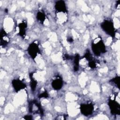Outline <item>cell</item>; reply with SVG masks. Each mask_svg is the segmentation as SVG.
I'll list each match as a JSON object with an SVG mask.
<instances>
[{
    "instance_id": "9c48e42d",
    "label": "cell",
    "mask_w": 120,
    "mask_h": 120,
    "mask_svg": "<svg viewBox=\"0 0 120 120\" xmlns=\"http://www.w3.org/2000/svg\"><path fill=\"white\" fill-rule=\"evenodd\" d=\"M19 28V34L20 36L23 37L25 35V29L27 27V23L26 22H22L18 25Z\"/></svg>"
},
{
    "instance_id": "4fadbf2b",
    "label": "cell",
    "mask_w": 120,
    "mask_h": 120,
    "mask_svg": "<svg viewBox=\"0 0 120 120\" xmlns=\"http://www.w3.org/2000/svg\"><path fill=\"white\" fill-rule=\"evenodd\" d=\"M112 81L114 82V83H115L117 86L119 88V83H120V77L119 76H118V77H115V78L113 79L112 80Z\"/></svg>"
},
{
    "instance_id": "5b68a950",
    "label": "cell",
    "mask_w": 120,
    "mask_h": 120,
    "mask_svg": "<svg viewBox=\"0 0 120 120\" xmlns=\"http://www.w3.org/2000/svg\"><path fill=\"white\" fill-rule=\"evenodd\" d=\"M28 53L32 59H35L38 53L39 52V49L38 45L35 43H32L30 45L28 48Z\"/></svg>"
},
{
    "instance_id": "ba28073f",
    "label": "cell",
    "mask_w": 120,
    "mask_h": 120,
    "mask_svg": "<svg viewBox=\"0 0 120 120\" xmlns=\"http://www.w3.org/2000/svg\"><path fill=\"white\" fill-rule=\"evenodd\" d=\"M63 85V82L61 79L57 78L54 80L52 82V87L55 90L60 89Z\"/></svg>"
},
{
    "instance_id": "8fae6325",
    "label": "cell",
    "mask_w": 120,
    "mask_h": 120,
    "mask_svg": "<svg viewBox=\"0 0 120 120\" xmlns=\"http://www.w3.org/2000/svg\"><path fill=\"white\" fill-rule=\"evenodd\" d=\"M37 19L42 23L44 22L45 20V15L44 14V13H43L41 12H38L37 13Z\"/></svg>"
},
{
    "instance_id": "52a82bcc",
    "label": "cell",
    "mask_w": 120,
    "mask_h": 120,
    "mask_svg": "<svg viewBox=\"0 0 120 120\" xmlns=\"http://www.w3.org/2000/svg\"><path fill=\"white\" fill-rule=\"evenodd\" d=\"M55 8L58 11L60 12H66L67 8L64 1H58L56 3Z\"/></svg>"
},
{
    "instance_id": "8992f818",
    "label": "cell",
    "mask_w": 120,
    "mask_h": 120,
    "mask_svg": "<svg viewBox=\"0 0 120 120\" xmlns=\"http://www.w3.org/2000/svg\"><path fill=\"white\" fill-rule=\"evenodd\" d=\"M12 84L13 87L16 92L19 91L21 90L24 89L26 86L25 83L18 79H15L13 80Z\"/></svg>"
},
{
    "instance_id": "7c38bea8",
    "label": "cell",
    "mask_w": 120,
    "mask_h": 120,
    "mask_svg": "<svg viewBox=\"0 0 120 120\" xmlns=\"http://www.w3.org/2000/svg\"><path fill=\"white\" fill-rule=\"evenodd\" d=\"M37 85V82L33 79L32 78V77H31V82H30V87L31 90L32 91H34Z\"/></svg>"
},
{
    "instance_id": "5bb4252c",
    "label": "cell",
    "mask_w": 120,
    "mask_h": 120,
    "mask_svg": "<svg viewBox=\"0 0 120 120\" xmlns=\"http://www.w3.org/2000/svg\"><path fill=\"white\" fill-rule=\"evenodd\" d=\"M48 96V93H47V92H44V93L41 94L39 96V98H47Z\"/></svg>"
},
{
    "instance_id": "3957f363",
    "label": "cell",
    "mask_w": 120,
    "mask_h": 120,
    "mask_svg": "<svg viewBox=\"0 0 120 120\" xmlns=\"http://www.w3.org/2000/svg\"><path fill=\"white\" fill-rule=\"evenodd\" d=\"M94 110V106L91 103L82 104L80 105L81 113L84 116H87L91 115Z\"/></svg>"
},
{
    "instance_id": "7a4b0ae2",
    "label": "cell",
    "mask_w": 120,
    "mask_h": 120,
    "mask_svg": "<svg viewBox=\"0 0 120 120\" xmlns=\"http://www.w3.org/2000/svg\"><path fill=\"white\" fill-rule=\"evenodd\" d=\"M92 50L96 55H99L101 53H104L106 51L105 46L102 41H99L98 43L92 44Z\"/></svg>"
},
{
    "instance_id": "6da1fadb",
    "label": "cell",
    "mask_w": 120,
    "mask_h": 120,
    "mask_svg": "<svg viewBox=\"0 0 120 120\" xmlns=\"http://www.w3.org/2000/svg\"><path fill=\"white\" fill-rule=\"evenodd\" d=\"M101 27L107 34L112 37L115 36V29L112 22L109 20H105L101 23Z\"/></svg>"
},
{
    "instance_id": "9a60e30c",
    "label": "cell",
    "mask_w": 120,
    "mask_h": 120,
    "mask_svg": "<svg viewBox=\"0 0 120 120\" xmlns=\"http://www.w3.org/2000/svg\"><path fill=\"white\" fill-rule=\"evenodd\" d=\"M24 119L26 120H31L32 119V117L30 115H27L24 117Z\"/></svg>"
},
{
    "instance_id": "30bf717a",
    "label": "cell",
    "mask_w": 120,
    "mask_h": 120,
    "mask_svg": "<svg viewBox=\"0 0 120 120\" xmlns=\"http://www.w3.org/2000/svg\"><path fill=\"white\" fill-rule=\"evenodd\" d=\"M79 55L77 54L75 56V57L74 59V69L75 71H77L79 68Z\"/></svg>"
},
{
    "instance_id": "277c9868",
    "label": "cell",
    "mask_w": 120,
    "mask_h": 120,
    "mask_svg": "<svg viewBox=\"0 0 120 120\" xmlns=\"http://www.w3.org/2000/svg\"><path fill=\"white\" fill-rule=\"evenodd\" d=\"M109 106L111 113L113 115H120V106L119 103L114 100H111L109 101Z\"/></svg>"
}]
</instances>
